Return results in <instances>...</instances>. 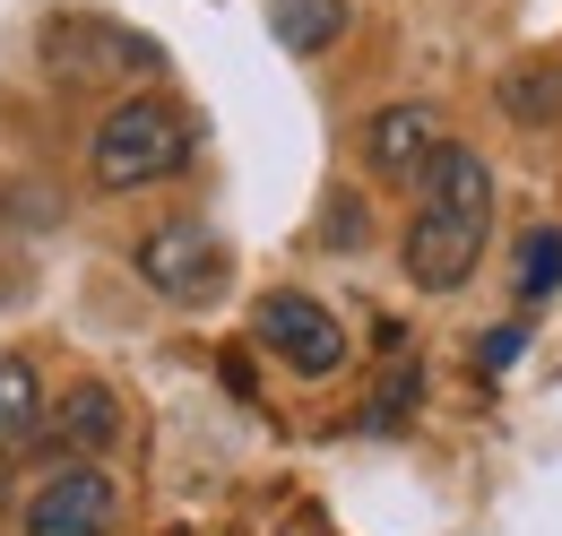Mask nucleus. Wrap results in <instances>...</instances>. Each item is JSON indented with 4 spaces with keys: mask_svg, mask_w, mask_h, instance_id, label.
<instances>
[{
    "mask_svg": "<svg viewBox=\"0 0 562 536\" xmlns=\"http://www.w3.org/2000/svg\"><path fill=\"white\" fill-rule=\"evenodd\" d=\"M139 277L147 294H165V303H182V312H200L225 294V243H216L209 216H165L156 234H139Z\"/></svg>",
    "mask_w": 562,
    "mask_h": 536,
    "instance_id": "4",
    "label": "nucleus"
},
{
    "mask_svg": "<svg viewBox=\"0 0 562 536\" xmlns=\"http://www.w3.org/2000/svg\"><path fill=\"white\" fill-rule=\"evenodd\" d=\"M0 511H9V450H0Z\"/></svg>",
    "mask_w": 562,
    "mask_h": 536,
    "instance_id": "15",
    "label": "nucleus"
},
{
    "mask_svg": "<svg viewBox=\"0 0 562 536\" xmlns=\"http://www.w3.org/2000/svg\"><path fill=\"white\" fill-rule=\"evenodd\" d=\"M416 390H424L416 355H390V381H381V390H372V406H363V415H372V433H398V424L416 415Z\"/></svg>",
    "mask_w": 562,
    "mask_h": 536,
    "instance_id": "12",
    "label": "nucleus"
},
{
    "mask_svg": "<svg viewBox=\"0 0 562 536\" xmlns=\"http://www.w3.org/2000/svg\"><path fill=\"white\" fill-rule=\"evenodd\" d=\"M441 138H450L441 104L407 96V104H381V113L355 131V156H363V174H372V182H416L424 165H432V147H441Z\"/></svg>",
    "mask_w": 562,
    "mask_h": 536,
    "instance_id": "6",
    "label": "nucleus"
},
{
    "mask_svg": "<svg viewBox=\"0 0 562 536\" xmlns=\"http://www.w3.org/2000/svg\"><path fill=\"white\" fill-rule=\"evenodd\" d=\"M44 442H53V450H70V459H104V450L122 442V399H113L104 381H78L70 399H53Z\"/></svg>",
    "mask_w": 562,
    "mask_h": 536,
    "instance_id": "7",
    "label": "nucleus"
},
{
    "mask_svg": "<svg viewBox=\"0 0 562 536\" xmlns=\"http://www.w3.org/2000/svg\"><path fill=\"white\" fill-rule=\"evenodd\" d=\"M519 346H528V330H519V321L485 330V372H510V364H519Z\"/></svg>",
    "mask_w": 562,
    "mask_h": 536,
    "instance_id": "13",
    "label": "nucleus"
},
{
    "mask_svg": "<svg viewBox=\"0 0 562 536\" xmlns=\"http://www.w3.org/2000/svg\"><path fill=\"white\" fill-rule=\"evenodd\" d=\"M329 243H363V200H355V191L329 200Z\"/></svg>",
    "mask_w": 562,
    "mask_h": 536,
    "instance_id": "14",
    "label": "nucleus"
},
{
    "mask_svg": "<svg viewBox=\"0 0 562 536\" xmlns=\"http://www.w3.org/2000/svg\"><path fill=\"white\" fill-rule=\"evenodd\" d=\"M485 234H493V165L468 138H441L432 165L416 174V216H407V243H398L407 286L416 294H459L485 260Z\"/></svg>",
    "mask_w": 562,
    "mask_h": 536,
    "instance_id": "1",
    "label": "nucleus"
},
{
    "mask_svg": "<svg viewBox=\"0 0 562 536\" xmlns=\"http://www.w3.org/2000/svg\"><path fill=\"white\" fill-rule=\"evenodd\" d=\"M251 337H260V355H278L294 381H329L338 364H347V321L321 303V294H303V286H278V294H260L251 303Z\"/></svg>",
    "mask_w": 562,
    "mask_h": 536,
    "instance_id": "3",
    "label": "nucleus"
},
{
    "mask_svg": "<svg viewBox=\"0 0 562 536\" xmlns=\"http://www.w3.org/2000/svg\"><path fill=\"white\" fill-rule=\"evenodd\" d=\"M113 520H122V484L104 459H61L18 502V536H113Z\"/></svg>",
    "mask_w": 562,
    "mask_h": 536,
    "instance_id": "5",
    "label": "nucleus"
},
{
    "mask_svg": "<svg viewBox=\"0 0 562 536\" xmlns=\"http://www.w3.org/2000/svg\"><path fill=\"white\" fill-rule=\"evenodd\" d=\"M44 415H53V390H44L35 355L0 346V450H35L44 442Z\"/></svg>",
    "mask_w": 562,
    "mask_h": 536,
    "instance_id": "8",
    "label": "nucleus"
},
{
    "mask_svg": "<svg viewBox=\"0 0 562 536\" xmlns=\"http://www.w3.org/2000/svg\"><path fill=\"white\" fill-rule=\"evenodd\" d=\"M191 165V113L173 104V96H122V104H104V122L87 138V174H95V191H156V182H173Z\"/></svg>",
    "mask_w": 562,
    "mask_h": 536,
    "instance_id": "2",
    "label": "nucleus"
},
{
    "mask_svg": "<svg viewBox=\"0 0 562 536\" xmlns=\"http://www.w3.org/2000/svg\"><path fill=\"white\" fill-rule=\"evenodd\" d=\"M269 35L285 53H329L347 35V0H269Z\"/></svg>",
    "mask_w": 562,
    "mask_h": 536,
    "instance_id": "10",
    "label": "nucleus"
},
{
    "mask_svg": "<svg viewBox=\"0 0 562 536\" xmlns=\"http://www.w3.org/2000/svg\"><path fill=\"white\" fill-rule=\"evenodd\" d=\"M510 294L519 303H554L562 294V225H528L510 252Z\"/></svg>",
    "mask_w": 562,
    "mask_h": 536,
    "instance_id": "11",
    "label": "nucleus"
},
{
    "mask_svg": "<svg viewBox=\"0 0 562 536\" xmlns=\"http://www.w3.org/2000/svg\"><path fill=\"white\" fill-rule=\"evenodd\" d=\"M493 96H502V113H510V122L546 131V122H562V62H510Z\"/></svg>",
    "mask_w": 562,
    "mask_h": 536,
    "instance_id": "9",
    "label": "nucleus"
}]
</instances>
